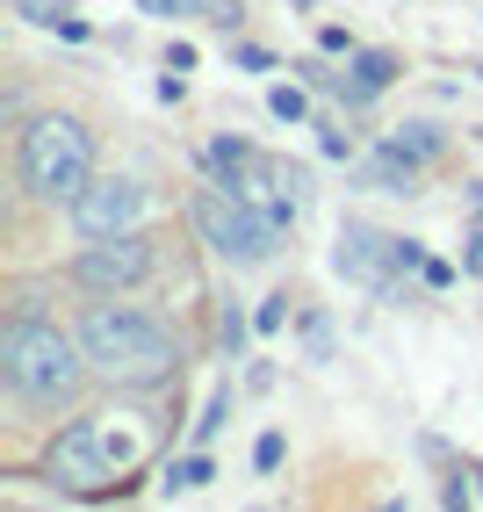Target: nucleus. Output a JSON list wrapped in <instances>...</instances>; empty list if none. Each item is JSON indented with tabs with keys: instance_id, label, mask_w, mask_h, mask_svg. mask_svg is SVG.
<instances>
[{
	"instance_id": "f257e3e1",
	"label": "nucleus",
	"mask_w": 483,
	"mask_h": 512,
	"mask_svg": "<svg viewBox=\"0 0 483 512\" xmlns=\"http://www.w3.org/2000/svg\"><path fill=\"white\" fill-rule=\"evenodd\" d=\"M87 347L80 332H58L51 318L37 311H15V325L0 332V383H8L29 412H58V404H73L80 383H87Z\"/></svg>"
},
{
	"instance_id": "f03ea898",
	"label": "nucleus",
	"mask_w": 483,
	"mask_h": 512,
	"mask_svg": "<svg viewBox=\"0 0 483 512\" xmlns=\"http://www.w3.org/2000/svg\"><path fill=\"white\" fill-rule=\"evenodd\" d=\"M80 347L94 361V375H109L123 390H145V383H166L181 368V339L166 318L137 311V303H94L80 318Z\"/></svg>"
},
{
	"instance_id": "7ed1b4c3",
	"label": "nucleus",
	"mask_w": 483,
	"mask_h": 512,
	"mask_svg": "<svg viewBox=\"0 0 483 512\" xmlns=\"http://www.w3.org/2000/svg\"><path fill=\"white\" fill-rule=\"evenodd\" d=\"M15 166H22V188L37 202H65V210H73L80 188L94 181V138H87V123L80 116H37V123H22Z\"/></svg>"
},
{
	"instance_id": "20e7f679",
	"label": "nucleus",
	"mask_w": 483,
	"mask_h": 512,
	"mask_svg": "<svg viewBox=\"0 0 483 512\" xmlns=\"http://www.w3.org/2000/svg\"><path fill=\"white\" fill-rule=\"evenodd\" d=\"M195 231H202V246H210L217 260L231 267H260L274 260V246H282V217L267 210V202H253L246 188H231V181H210L195 195Z\"/></svg>"
},
{
	"instance_id": "39448f33",
	"label": "nucleus",
	"mask_w": 483,
	"mask_h": 512,
	"mask_svg": "<svg viewBox=\"0 0 483 512\" xmlns=\"http://www.w3.org/2000/svg\"><path fill=\"white\" fill-rule=\"evenodd\" d=\"M137 462V440H116L101 419H73L51 448H44V476L51 484H65V491H109V476L116 469H130Z\"/></svg>"
},
{
	"instance_id": "423d86ee",
	"label": "nucleus",
	"mask_w": 483,
	"mask_h": 512,
	"mask_svg": "<svg viewBox=\"0 0 483 512\" xmlns=\"http://www.w3.org/2000/svg\"><path fill=\"white\" fill-rule=\"evenodd\" d=\"M332 267H339L347 282L375 289V296H397V275H411V267H426V253L411 246V238H390V231H375V224H339Z\"/></svg>"
},
{
	"instance_id": "0eeeda50",
	"label": "nucleus",
	"mask_w": 483,
	"mask_h": 512,
	"mask_svg": "<svg viewBox=\"0 0 483 512\" xmlns=\"http://www.w3.org/2000/svg\"><path fill=\"white\" fill-rule=\"evenodd\" d=\"M152 238L145 231H116V238H87V253L73 260V282L94 289V296H116V289H137L152 275Z\"/></svg>"
},
{
	"instance_id": "6e6552de",
	"label": "nucleus",
	"mask_w": 483,
	"mask_h": 512,
	"mask_svg": "<svg viewBox=\"0 0 483 512\" xmlns=\"http://www.w3.org/2000/svg\"><path fill=\"white\" fill-rule=\"evenodd\" d=\"M137 217H145V188H137L130 174L87 181V188H80V202H73L80 238H116V231H137Z\"/></svg>"
},
{
	"instance_id": "1a4fd4ad",
	"label": "nucleus",
	"mask_w": 483,
	"mask_h": 512,
	"mask_svg": "<svg viewBox=\"0 0 483 512\" xmlns=\"http://www.w3.org/2000/svg\"><path fill=\"white\" fill-rule=\"evenodd\" d=\"M361 181H368V188H383V195H419V159H404L397 145H383V152H368Z\"/></svg>"
},
{
	"instance_id": "9d476101",
	"label": "nucleus",
	"mask_w": 483,
	"mask_h": 512,
	"mask_svg": "<svg viewBox=\"0 0 483 512\" xmlns=\"http://www.w3.org/2000/svg\"><path fill=\"white\" fill-rule=\"evenodd\" d=\"M397 80V58L390 51H354V80H347V101H375Z\"/></svg>"
},
{
	"instance_id": "9b49d317",
	"label": "nucleus",
	"mask_w": 483,
	"mask_h": 512,
	"mask_svg": "<svg viewBox=\"0 0 483 512\" xmlns=\"http://www.w3.org/2000/svg\"><path fill=\"white\" fill-rule=\"evenodd\" d=\"M15 8L37 22V29H58V37H87V22H80L73 0H15Z\"/></svg>"
},
{
	"instance_id": "f8f14e48",
	"label": "nucleus",
	"mask_w": 483,
	"mask_h": 512,
	"mask_svg": "<svg viewBox=\"0 0 483 512\" xmlns=\"http://www.w3.org/2000/svg\"><path fill=\"white\" fill-rule=\"evenodd\" d=\"M390 145H397L404 159H419V166H433L447 138H440V130H433V123H404V130H390Z\"/></svg>"
},
{
	"instance_id": "ddd939ff",
	"label": "nucleus",
	"mask_w": 483,
	"mask_h": 512,
	"mask_svg": "<svg viewBox=\"0 0 483 512\" xmlns=\"http://www.w3.org/2000/svg\"><path fill=\"white\" fill-rule=\"evenodd\" d=\"M246 166H260L246 138H217V145H210V181H238Z\"/></svg>"
},
{
	"instance_id": "4468645a",
	"label": "nucleus",
	"mask_w": 483,
	"mask_h": 512,
	"mask_svg": "<svg viewBox=\"0 0 483 512\" xmlns=\"http://www.w3.org/2000/svg\"><path fill=\"white\" fill-rule=\"evenodd\" d=\"M210 476H217L210 448H195V455H181V462H166V491H202Z\"/></svg>"
},
{
	"instance_id": "2eb2a0df",
	"label": "nucleus",
	"mask_w": 483,
	"mask_h": 512,
	"mask_svg": "<svg viewBox=\"0 0 483 512\" xmlns=\"http://www.w3.org/2000/svg\"><path fill=\"white\" fill-rule=\"evenodd\" d=\"M303 109H310L303 87H267V116L274 123H303Z\"/></svg>"
},
{
	"instance_id": "dca6fc26",
	"label": "nucleus",
	"mask_w": 483,
	"mask_h": 512,
	"mask_svg": "<svg viewBox=\"0 0 483 512\" xmlns=\"http://www.w3.org/2000/svg\"><path fill=\"white\" fill-rule=\"evenodd\" d=\"M224 419H231V390H217V397H210V412H202V419H195V448H210V440H217V426H224Z\"/></svg>"
},
{
	"instance_id": "f3484780",
	"label": "nucleus",
	"mask_w": 483,
	"mask_h": 512,
	"mask_svg": "<svg viewBox=\"0 0 483 512\" xmlns=\"http://www.w3.org/2000/svg\"><path fill=\"white\" fill-rule=\"evenodd\" d=\"M253 469H260V476L282 469V433H260V440H253Z\"/></svg>"
},
{
	"instance_id": "a211bd4d",
	"label": "nucleus",
	"mask_w": 483,
	"mask_h": 512,
	"mask_svg": "<svg viewBox=\"0 0 483 512\" xmlns=\"http://www.w3.org/2000/svg\"><path fill=\"white\" fill-rule=\"evenodd\" d=\"M303 332H310V361H325V354H332V325L310 311V318H303Z\"/></svg>"
},
{
	"instance_id": "6ab92c4d",
	"label": "nucleus",
	"mask_w": 483,
	"mask_h": 512,
	"mask_svg": "<svg viewBox=\"0 0 483 512\" xmlns=\"http://www.w3.org/2000/svg\"><path fill=\"white\" fill-rule=\"evenodd\" d=\"M282 318H289V296H267L260 311H253V325H260V332H282Z\"/></svg>"
},
{
	"instance_id": "aec40b11",
	"label": "nucleus",
	"mask_w": 483,
	"mask_h": 512,
	"mask_svg": "<svg viewBox=\"0 0 483 512\" xmlns=\"http://www.w3.org/2000/svg\"><path fill=\"white\" fill-rule=\"evenodd\" d=\"M137 8H145V15H166V22H174V15H202V0H137Z\"/></svg>"
},
{
	"instance_id": "412c9836",
	"label": "nucleus",
	"mask_w": 483,
	"mask_h": 512,
	"mask_svg": "<svg viewBox=\"0 0 483 512\" xmlns=\"http://www.w3.org/2000/svg\"><path fill=\"white\" fill-rule=\"evenodd\" d=\"M318 44H325L332 58H354V37H347V29H339V22H332V29H318Z\"/></svg>"
},
{
	"instance_id": "4be33fe9",
	"label": "nucleus",
	"mask_w": 483,
	"mask_h": 512,
	"mask_svg": "<svg viewBox=\"0 0 483 512\" xmlns=\"http://www.w3.org/2000/svg\"><path fill=\"white\" fill-rule=\"evenodd\" d=\"M318 145H325V159H354V138H347V130H325Z\"/></svg>"
},
{
	"instance_id": "5701e85b",
	"label": "nucleus",
	"mask_w": 483,
	"mask_h": 512,
	"mask_svg": "<svg viewBox=\"0 0 483 512\" xmlns=\"http://www.w3.org/2000/svg\"><path fill=\"white\" fill-rule=\"evenodd\" d=\"M224 347H231V361H238V347H246V318L238 311H224Z\"/></svg>"
},
{
	"instance_id": "b1692460",
	"label": "nucleus",
	"mask_w": 483,
	"mask_h": 512,
	"mask_svg": "<svg viewBox=\"0 0 483 512\" xmlns=\"http://www.w3.org/2000/svg\"><path fill=\"white\" fill-rule=\"evenodd\" d=\"M419 275H426V289H447V282H455V267H447V260H426Z\"/></svg>"
},
{
	"instance_id": "393cba45",
	"label": "nucleus",
	"mask_w": 483,
	"mask_h": 512,
	"mask_svg": "<svg viewBox=\"0 0 483 512\" xmlns=\"http://www.w3.org/2000/svg\"><path fill=\"white\" fill-rule=\"evenodd\" d=\"M462 267H469V275H476V282H483V231H476V238H469V253H462Z\"/></svg>"
},
{
	"instance_id": "a878e982",
	"label": "nucleus",
	"mask_w": 483,
	"mask_h": 512,
	"mask_svg": "<svg viewBox=\"0 0 483 512\" xmlns=\"http://www.w3.org/2000/svg\"><path fill=\"white\" fill-rule=\"evenodd\" d=\"M469 484H476V498H483V462H476V469H469Z\"/></svg>"
},
{
	"instance_id": "bb28decb",
	"label": "nucleus",
	"mask_w": 483,
	"mask_h": 512,
	"mask_svg": "<svg viewBox=\"0 0 483 512\" xmlns=\"http://www.w3.org/2000/svg\"><path fill=\"white\" fill-rule=\"evenodd\" d=\"M289 8H318V0H289Z\"/></svg>"
}]
</instances>
